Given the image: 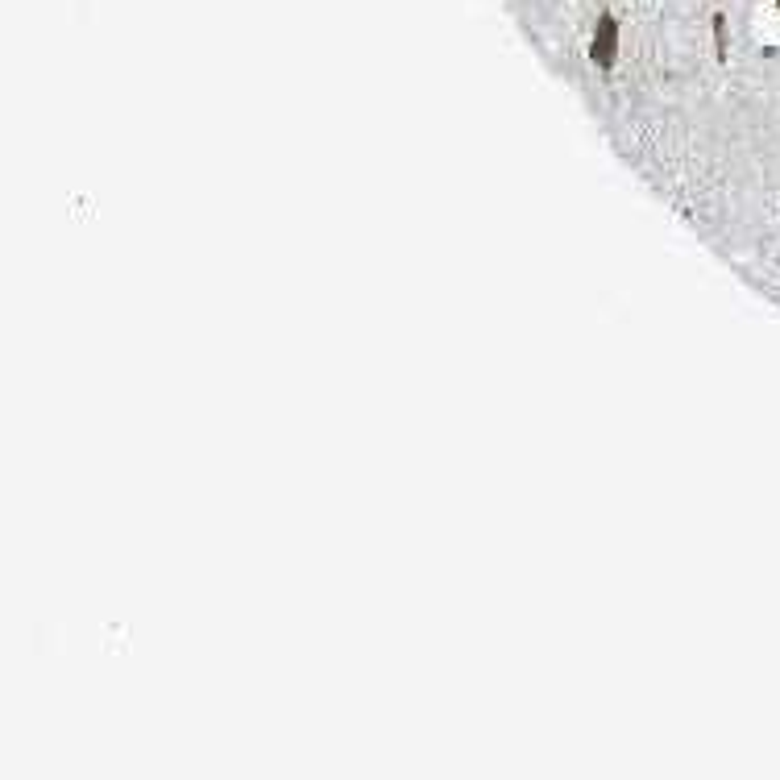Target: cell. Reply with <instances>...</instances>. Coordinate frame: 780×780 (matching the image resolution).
<instances>
[{
  "label": "cell",
  "instance_id": "obj_1",
  "mask_svg": "<svg viewBox=\"0 0 780 780\" xmlns=\"http://www.w3.org/2000/svg\"><path fill=\"white\" fill-rule=\"evenodd\" d=\"M615 54H619V21L610 17V13H602L598 17V30H594V42H590V59L602 71H610V67H615Z\"/></svg>",
  "mask_w": 780,
  "mask_h": 780
},
{
  "label": "cell",
  "instance_id": "obj_2",
  "mask_svg": "<svg viewBox=\"0 0 780 780\" xmlns=\"http://www.w3.org/2000/svg\"><path fill=\"white\" fill-rule=\"evenodd\" d=\"M776 5H780V0H776Z\"/></svg>",
  "mask_w": 780,
  "mask_h": 780
}]
</instances>
